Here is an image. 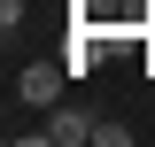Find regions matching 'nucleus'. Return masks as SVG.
<instances>
[{"label": "nucleus", "mask_w": 155, "mask_h": 147, "mask_svg": "<svg viewBox=\"0 0 155 147\" xmlns=\"http://www.w3.org/2000/svg\"><path fill=\"white\" fill-rule=\"evenodd\" d=\"M62 85H70V62H23L16 70V101H31V109H54Z\"/></svg>", "instance_id": "1"}, {"label": "nucleus", "mask_w": 155, "mask_h": 147, "mask_svg": "<svg viewBox=\"0 0 155 147\" xmlns=\"http://www.w3.org/2000/svg\"><path fill=\"white\" fill-rule=\"evenodd\" d=\"M93 124H101V116L54 101V109H47V124H39V139H47V147H85V139H93Z\"/></svg>", "instance_id": "2"}, {"label": "nucleus", "mask_w": 155, "mask_h": 147, "mask_svg": "<svg viewBox=\"0 0 155 147\" xmlns=\"http://www.w3.org/2000/svg\"><path fill=\"white\" fill-rule=\"evenodd\" d=\"M93 54H101V39H93V31H78V39H70V54H62V62H70V77H85V70H101Z\"/></svg>", "instance_id": "3"}]
</instances>
